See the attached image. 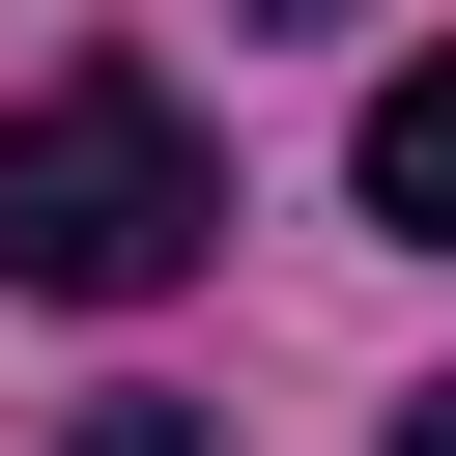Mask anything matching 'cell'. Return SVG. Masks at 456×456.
Masks as SVG:
<instances>
[{"label": "cell", "instance_id": "cell-4", "mask_svg": "<svg viewBox=\"0 0 456 456\" xmlns=\"http://www.w3.org/2000/svg\"><path fill=\"white\" fill-rule=\"evenodd\" d=\"M399 456H456V370H428V399H399Z\"/></svg>", "mask_w": 456, "mask_h": 456}, {"label": "cell", "instance_id": "cell-2", "mask_svg": "<svg viewBox=\"0 0 456 456\" xmlns=\"http://www.w3.org/2000/svg\"><path fill=\"white\" fill-rule=\"evenodd\" d=\"M342 171H370V228H399V256H456V57H399Z\"/></svg>", "mask_w": 456, "mask_h": 456}, {"label": "cell", "instance_id": "cell-1", "mask_svg": "<svg viewBox=\"0 0 456 456\" xmlns=\"http://www.w3.org/2000/svg\"><path fill=\"white\" fill-rule=\"evenodd\" d=\"M228 256V142H200V86L171 57H57L28 114H0V285H57V314H171Z\"/></svg>", "mask_w": 456, "mask_h": 456}, {"label": "cell", "instance_id": "cell-5", "mask_svg": "<svg viewBox=\"0 0 456 456\" xmlns=\"http://www.w3.org/2000/svg\"><path fill=\"white\" fill-rule=\"evenodd\" d=\"M228 28H342V0H228Z\"/></svg>", "mask_w": 456, "mask_h": 456}, {"label": "cell", "instance_id": "cell-3", "mask_svg": "<svg viewBox=\"0 0 456 456\" xmlns=\"http://www.w3.org/2000/svg\"><path fill=\"white\" fill-rule=\"evenodd\" d=\"M57 456H228V428H200V399H86Z\"/></svg>", "mask_w": 456, "mask_h": 456}]
</instances>
